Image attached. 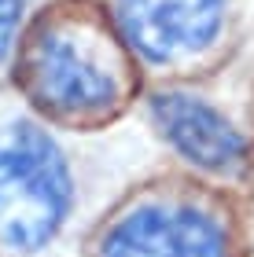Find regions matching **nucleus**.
Masks as SVG:
<instances>
[{
	"mask_svg": "<svg viewBox=\"0 0 254 257\" xmlns=\"http://www.w3.org/2000/svg\"><path fill=\"white\" fill-rule=\"evenodd\" d=\"M22 11H26V0H0V59L8 55L11 41H15Z\"/></svg>",
	"mask_w": 254,
	"mask_h": 257,
	"instance_id": "6",
	"label": "nucleus"
},
{
	"mask_svg": "<svg viewBox=\"0 0 254 257\" xmlns=\"http://www.w3.org/2000/svg\"><path fill=\"white\" fill-rule=\"evenodd\" d=\"M151 110L162 136L188 162L210 173H236L247 166V140L225 121V114L206 107L203 99L170 92V96L155 99Z\"/></svg>",
	"mask_w": 254,
	"mask_h": 257,
	"instance_id": "5",
	"label": "nucleus"
},
{
	"mask_svg": "<svg viewBox=\"0 0 254 257\" xmlns=\"http://www.w3.org/2000/svg\"><path fill=\"white\" fill-rule=\"evenodd\" d=\"M103 257H225V239L195 209L144 206L111 228Z\"/></svg>",
	"mask_w": 254,
	"mask_h": 257,
	"instance_id": "4",
	"label": "nucleus"
},
{
	"mask_svg": "<svg viewBox=\"0 0 254 257\" xmlns=\"http://www.w3.org/2000/svg\"><path fill=\"white\" fill-rule=\"evenodd\" d=\"M225 8L228 0H118V26L144 59L170 63L210 44Z\"/></svg>",
	"mask_w": 254,
	"mask_h": 257,
	"instance_id": "3",
	"label": "nucleus"
},
{
	"mask_svg": "<svg viewBox=\"0 0 254 257\" xmlns=\"http://www.w3.org/2000/svg\"><path fill=\"white\" fill-rule=\"evenodd\" d=\"M70 209V169L30 121L0 125V242L33 253L59 231Z\"/></svg>",
	"mask_w": 254,
	"mask_h": 257,
	"instance_id": "1",
	"label": "nucleus"
},
{
	"mask_svg": "<svg viewBox=\"0 0 254 257\" xmlns=\"http://www.w3.org/2000/svg\"><path fill=\"white\" fill-rule=\"evenodd\" d=\"M22 81L59 118H100L118 99V70L107 48L74 30L37 33L22 59Z\"/></svg>",
	"mask_w": 254,
	"mask_h": 257,
	"instance_id": "2",
	"label": "nucleus"
}]
</instances>
